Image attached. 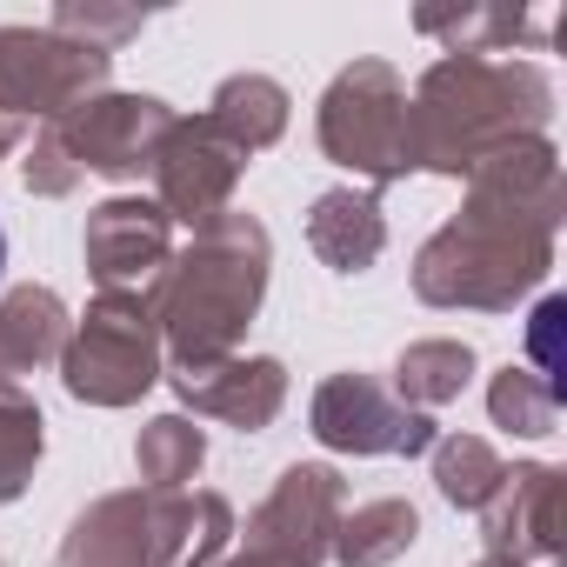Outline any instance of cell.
<instances>
[{
  "instance_id": "obj_21",
  "label": "cell",
  "mask_w": 567,
  "mask_h": 567,
  "mask_svg": "<svg viewBox=\"0 0 567 567\" xmlns=\"http://www.w3.org/2000/svg\"><path fill=\"white\" fill-rule=\"evenodd\" d=\"M207 461V434L187 421V414H154L134 441V467H141V487H161V494H181Z\"/></svg>"
},
{
  "instance_id": "obj_2",
  "label": "cell",
  "mask_w": 567,
  "mask_h": 567,
  "mask_svg": "<svg viewBox=\"0 0 567 567\" xmlns=\"http://www.w3.org/2000/svg\"><path fill=\"white\" fill-rule=\"evenodd\" d=\"M547 121H554V81L534 61L447 54L408 94V167L467 181L487 154L547 134Z\"/></svg>"
},
{
  "instance_id": "obj_29",
  "label": "cell",
  "mask_w": 567,
  "mask_h": 567,
  "mask_svg": "<svg viewBox=\"0 0 567 567\" xmlns=\"http://www.w3.org/2000/svg\"><path fill=\"white\" fill-rule=\"evenodd\" d=\"M474 567H520V560H501V554H487V560H474Z\"/></svg>"
},
{
  "instance_id": "obj_6",
  "label": "cell",
  "mask_w": 567,
  "mask_h": 567,
  "mask_svg": "<svg viewBox=\"0 0 567 567\" xmlns=\"http://www.w3.org/2000/svg\"><path fill=\"white\" fill-rule=\"evenodd\" d=\"M161 321L141 295H101L61 348V388L87 408H134L161 381Z\"/></svg>"
},
{
  "instance_id": "obj_8",
  "label": "cell",
  "mask_w": 567,
  "mask_h": 567,
  "mask_svg": "<svg viewBox=\"0 0 567 567\" xmlns=\"http://www.w3.org/2000/svg\"><path fill=\"white\" fill-rule=\"evenodd\" d=\"M341 514H348V481L321 461H295V467H280L274 494L247 514L240 554H260L274 567H328Z\"/></svg>"
},
{
  "instance_id": "obj_18",
  "label": "cell",
  "mask_w": 567,
  "mask_h": 567,
  "mask_svg": "<svg viewBox=\"0 0 567 567\" xmlns=\"http://www.w3.org/2000/svg\"><path fill=\"white\" fill-rule=\"evenodd\" d=\"M414 540H421V514H414V501L381 494V501H361L354 514H341L328 554H334L341 567H388V560H401Z\"/></svg>"
},
{
  "instance_id": "obj_17",
  "label": "cell",
  "mask_w": 567,
  "mask_h": 567,
  "mask_svg": "<svg viewBox=\"0 0 567 567\" xmlns=\"http://www.w3.org/2000/svg\"><path fill=\"white\" fill-rule=\"evenodd\" d=\"M288 87H280L274 74H227L220 87H214V107H207V121L240 147V154H260V147H274L280 134H288Z\"/></svg>"
},
{
  "instance_id": "obj_25",
  "label": "cell",
  "mask_w": 567,
  "mask_h": 567,
  "mask_svg": "<svg viewBox=\"0 0 567 567\" xmlns=\"http://www.w3.org/2000/svg\"><path fill=\"white\" fill-rule=\"evenodd\" d=\"M48 28L68 34V41H81V48H94V54H114L121 41H134L147 28V14H134V8H94V0H61Z\"/></svg>"
},
{
  "instance_id": "obj_26",
  "label": "cell",
  "mask_w": 567,
  "mask_h": 567,
  "mask_svg": "<svg viewBox=\"0 0 567 567\" xmlns=\"http://www.w3.org/2000/svg\"><path fill=\"white\" fill-rule=\"evenodd\" d=\"M28 194H41V200H68L74 187H81V167H74V154L61 147V134L54 127H41L34 134V154H28Z\"/></svg>"
},
{
  "instance_id": "obj_16",
  "label": "cell",
  "mask_w": 567,
  "mask_h": 567,
  "mask_svg": "<svg viewBox=\"0 0 567 567\" xmlns=\"http://www.w3.org/2000/svg\"><path fill=\"white\" fill-rule=\"evenodd\" d=\"M68 334V301L54 288H14L0 301V388H21L34 368L61 361Z\"/></svg>"
},
{
  "instance_id": "obj_13",
  "label": "cell",
  "mask_w": 567,
  "mask_h": 567,
  "mask_svg": "<svg viewBox=\"0 0 567 567\" xmlns=\"http://www.w3.org/2000/svg\"><path fill=\"white\" fill-rule=\"evenodd\" d=\"M487 554L520 560V567H560V534H567V474L547 461L507 467L501 494L481 507Z\"/></svg>"
},
{
  "instance_id": "obj_22",
  "label": "cell",
  "mask_w": 567,
  "mask_h": 567,
  "mask_svg": "<svg viewBox=\"0 0 567 567\" xmlns=\"http://www.w3.org/2000/svg\"><path fill=\"white\" fill-rule=\"evenodd\" d=\"M427 454H434V487H441V501H454V507H467V514H481V507L501 494V481H507V461H501L481 434H441Z\"/></svg>"
},
{
  "instance_id": "obj_12",
  "label": "cell",
  "mask_w": 567,
  "mask_h": 567,
  "mask_svg": "<svg viewBox=\"0 0 567 567\" xmlns=\"http://www.w3.org/2000/svg\"><path fill=\"white\" fill-rule=\"evenodd\" d=\"M81 254H87V274L101 295H154L161 274L174 260V220L161 214V200H134V194H114L87 214V234H81Z\"/></svg>"
},
{
  "instance_id": "obj_27",
  "label": "cell",
  "mask_w": 567,
  "mask_h": 567,
  "mask_svg": "<svg viewBox=\"0 0 567 567\" xmlns=\"http://www.w3.org/2000/svg\"><path fill=\"white\" fill-rule=\"evenodd\" d=\"M560 328H567V301L547 295V301L534 308V321H527V361H534V374H540L547 388H560Z\"/></svg>"
},
{
  "instance_id": "obj_5",
  "label": "cell",
  "mask_w": 567,
  "mask_h": 567,
  "mask_svg": "<svg viewBox=\"0 0 567 567\" xmlns=\"http://www.w3.org/2000/svg\"><path fill=\"white\" fill-rule=\"evenodd\" d=\"M315 141L334 167L361 174L368 194L408 181V81L388 61H354L334 74L315 114Z\"/></svg>"
},
{
  "instance_id": "obj_24",
  "label": "cell",
  "mask_w": 567,
  "mask_h": 567,
  "mask_svg": "<svg viewBox=\"0 0 567 567\" xmlns=\"http://www.w3.org/2000/svg\"><path fill=\"white\" fill-rule=\"evenodd\" d=\"M487 414H494V427L540 441V434H554V421H560V388H547L534 368H501L494 388H487Z\"/></svg>"
},
{
  "instance_id": "obj_9",
  "label": "cell",
  "mask_w": 567,
  "mask_h": 567,
  "mask_svg": "<svg viewBox=\"0 0 567 567\" xmlns=\"http://www.w3.org/2000/svg\"><path fill=\"white\" fill-rule=\"evenodd\" d=\"M308 421H315V441H321V447L361 454V461H374V454L414 461V454H427V447L441 441V434H434V414L401 408L388 381L354 374V368H348V374H328V381L315 388Z\"/></svg>"
},
{
  "instance_id": "obj_14",
  "label": "cell",
  "mask_w": 567,
  "mask_h": 567,
  "mask_svg": "<svg viewBox=\"0 0 567 567\" xmlns=\"http://www.w3.org/2000/svg\"><path fill=\"white\" fill-rule=\"evenodd\" d=\"M167 381L194 414L227 421L240 434L274 427L280 408H288V368L274 354H227V361H207V368H174Z\"/></svg>"
},
{
  "instance_id": "obj_11",
  "label": "cell",
  "mask_w": 567,
  "mask_h": 567,
  "mask_svg": "<svg viewBox=\"0 0 567 567\" xmlns=\"http://www.w3.org/2000/svg\"><path fill=\"white\" fill-rule=\"evenodd\" d=\"M154 187H161V214L167 220H187V227H207L234 207V187L247 174V154L200 114V121H181L161 134L154 147Z\"/></svg>"
},
{
  "instance_id": "obj_15",
  "label": "cell",
  "mask_w": 567,
  "mask_h": 567,
  "mask_svg": "<svg viewBox=\"0 0 567 567\" xmlns=\"http://www.w3.org/2000/svg\"><path fill=\"white\" fill-rule=\"evenodd\" d=\"M308 247L334 267V274H368L388 247V220L381 200L368 187H328L308 207Z\"/></svg>"
},
{
  "instance_id": "obj_1",
  "label": "cell",
  "mask_w": 567,
  "mask_h": 567,
  "mask_svg": "<svg viewBox=\"0 0 567 567\" xmlns=\"http://www.w3.org/2000/svg\"><path fill=\"white\" fill-rule=\"evenodd\" d=\"M560 207H567V187L547 134L487 154L467 174V207L414 254V295L427 308L507 315L554 267Z\"/></svg>"
},
{
  "instance_id": "obj_19",
  "label": "cell",
  "mask_w": 567,
  "mask_h": 567,
  "mask_svg": "<svg viewBox=\"0 0 567 567\" xmlns=\"http://www.w3.org/2000/svg\"><path fill=\"white\" fill-rule=\"evenodd\" d=\"M474 381V348L467 341H414L394 361V401L414 414H434L447 401H461V388Z\"/></svg>"
},
{
  "instance_id": "obj_28",
  "label": "cell",
  "mask_w": 567,
  "mask_h": 567,
  "mask_svg": "<svg viewBox=\"0 0 567 567\" xmlns=\"http://www.w3.org/2000/svg\"><path fill=\"white\" fill-rule=\"evenodd\" d=\"M214 567H274V560H260V554H234V560H214Z\"/></svg>"
},
{
  "instance_id": "obj_10",
  "label": "cell",
  "mask_w": 567,
  "mask_h": 567,
  "mask_svg": "<svg viewBox=\"0 0 567 567\" xmlns=\"http://www.w3.org/2000/svg\"><path fill=\"white\" fill-rule=\"evenodd\" d=\"M61 134V147L74 154L81 174L101 181H141L154 167L161 134L174 127V107L154 94H94L81 107H68L61 121H48Z\"/></svg>"
},
{
  "instance_id": "obj_7",
  "label": "cell",
  "mask_w": 567,
  "mask_h": 567,
  "mask_svg": "<svg viewBox=\"0 0 567 567\" xmlns=\"http://www.w3.org/2000/svg\"><path fill=\"white\" fill-rule=\"evenodd\" d=\"M107 74L114 54H94L54 28H0V114L8 121L21 114L61 121L68 107L107 94Z\"/></svg>"
},
{
  "instance_id": "obj_4",
  "label": "cell",
  "mask_w": 567,
  "mask_h": 567,
  "mask_svg": "<svg viewBox=\"0 0 567 567\" xmlns=\"http://www.w3.org/2000/svg\"><path fill=\"white\" fill-rule=\"evenodd\" d=\"M234 540L227 494H161L127 487L74 514L54 567H214Z\"/></svg>"
},
{
  "instance_id": "obj_30",
  "label": "cell",
  "mask_w": 567,
  "mask_h": 567,
  "mask_svg": "<svg viewBox=\"0 0 567 567\" xmlns=\"http://www.w3.org/2000/svg\"><path fill=\"white\" fill-rule=\"evenodd\" d=\"M0 267H8V234H0Z\"/></svg>"
},
{
  "instance_id": "obj_23",
  "label": "cell",
  "mask_w": 567,
  "mask_h": 567,
  "mask_svg": "<svg viewBox=\"0 0 567 567\" xmlns=\"http://www.w3.org/2000/svg\"><path fill=\"white\" fill-rule=\"evenodd\" d=\"M41 447H48L41 408H34L21 388H0V507L28 494V481H34V467H41Z\"/></svg>"
},
{
  "instance_id": "obj_20",
  "label": "cell",
  "mask_w": 567,
  "mask_h": 567,
  "mask_svg": "<svg viewBox=\"0 0 567 567\" xmlns=\"http://www.w3.org/2000/svg\"><path fill=\"white\" fill-rule=\"evenodd\" d=\"M421 34H434V41H447V54H507L514 41H547V28L534 21V14H520V8H461V14H421L414 21Z\"/></svg>"
},
{
  "instance_id": "obj_3",
  "label": "cell",
  "mask_w": 567,
  "mask_h": 567,
  "mask_svg": "<svg viewBox=\"0 0 567 567\" xmlns=\"http://www.w3.org/2000/svg\"><path fill=\"white\" fill-rule=\"evenodd\" d=\"M267 267H274V240L254 214L227 207L220 220L194 227V240L167 260L161 288L147 295L174 368H207L240 354V334L254 328L267 295Z\"/></svg>"
}]
</instances>
